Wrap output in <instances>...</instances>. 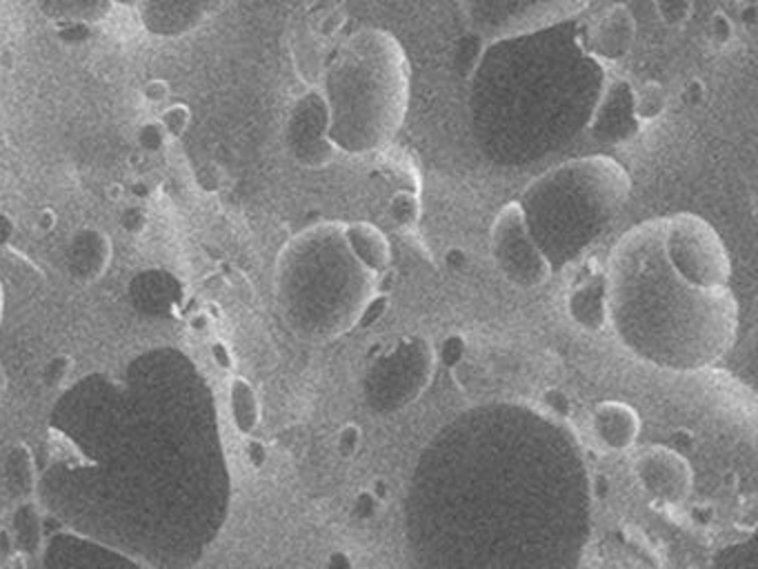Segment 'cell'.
Segmentation results:
<instances>
[{"label":"cell","mask_w":758,"mask_h":569,"mask_svg":"<svg viewBox=\"0 0 758 569\" xmlns=\"http://www.w3.org/2000/svg\"><path fill=\"white\" fill-rule=\"evenodd\" d=\"M654 7L658 11V18L667 27H680L689 20L694 0H654Z\"/></svg>","instance_id":"22"},{"label":"cell","mask_w":758,"mask_h":569,"mask_svg":"<svg viewBox=\"0 0 758 569\" xmlns=\"http://www.w3.org/2000/svg\"><path fill=\"white\" fill-rule=\"evenodd\" d=\"M329 565H342V567H349L351 562H349V558H340V556H333V558L329 560Z\"/></svg>","instance_id":"39"},{"label":"cell","mask_w":758,"mask_h":569,"mask_svg":"<svg viewBox=\"0 0 758 569\" xmlns=\"http://www.w3.org/2000/svg\"><path fill=\"white\" fill-rule=\"evenodd\" d=\"M249 445H251L249 451H253V462L260 465L262 462V447H260V442H249Z\"/></svg>","instance_id":"38"},{"label":"cell","mask_w":758,"mask_h":569,"mask_svg":"<svg viewBox=\"0 0 758 569\" xmlns=\"http://www.w3.org/2000/svg\"><path fill=\"white\" fill-rule=\"evenodd\" d=\"M9 236H11V220L0 213V244L7 242Z\"/></svg>","instance_id":"37"},{"label":"cell","mask_w":758,"mask_h":569,"mask_svg":"<svg viewBox=\"0 0 758 569\" xmlns=\"http://www.w3.org/2000/svg\"><path fill=\"white\" fill-rule=\"evenodd\" d=\"M189 118H191V116H189L187 104H171V107H167V109L162 111L160 124L164 127V131H167L169 136H180V133L187 129Z\"/></svg>","instance_id":"24"},{"label":"cell","mask_w":758,"mask_h":569,"mask_svg":"<svg viewBox=\"0 0 758 569\" xmlns=\"http://www.w3.org/2000/svg\"><path fill=\"white\" fill-rule=\"evenodd\" d=\"M213 356H216V360H218L222 367H229V365H231V358H229V351L225 349V345L216 342V345H213Z\"/></svg>","instance_id":"36"},{"label":"cell","mask_w":758,"mask_h":569,"mask_svg":"<svg viewBox=\"0 0 758 569\" xmlns=\"http://www.w3.org/2000/svg\"><path fill=\"white\" fill-rule=\"evenodd\" d=\"M725 2H736V4H747V2H756V0H725Z\"/></svg>","instance_id":"40"},{"label":"cell","mask_w":758,"mask_h":569,"mask_svg":"<svg viewBox=\"0 0 758 569\" xmlns=\"http://www.w3.org/2000/svg\"><path fill=\"white\" fill-rule=\"evenodd\" d=\"M385 307H387V300H385V298H373V300H369V302L365 305L362 313H360V322H362V325L376 322V320L382 316Z\"/></svg>","instance_id":"29"},{"label":"cell","mask_w":758,"mask_h":569,"mask_svg":"<svg viewBox=\"0 0 758 569\" xmlns=\"http://www.w3.org/2000/svg\"><path fill=\"white\" fill-rule=\"evenodd\" d=\"M7 478H9V485L13 487L16 493L27 496L33 491L36 467H33V458H31L27 447L18 445L11 449V453L7 458Z\"/></svg>","instance_id":"17"},{"label":"cell","mask_w":758,"mask_h":569,"mask_svg":"<svg viewBox=\"0 0 758 569\" xmlns=\"http://www.w3.org/2000/svg\"><path fill=\"white\" fill-rule=\"evenodd\" d=\"M329 111L327 102L320 91L305 93L291 111L289 124H287V140L291 153L309 164L320 167L327 164L333 153L336 144L329 138Z\"/></svg>","instance_id":"7"},{"label":"cell","mask_w":758,"mask_h":569,"mask_svg":"<svg viewBox=\"0 0 758 569\" xmlns=\"http://www.w3.org/2000/svg\"><path fill=\"white\" fill-rule=\"evenodd\" d=\"M0 311H2V291H0Z\"/></svg>","instance_id":"41"},{"label":"cell","mask_w":758,"mask_h":569,"mask_svg":"<svg viewBox=\"0 0 758 569\" xmlns=\"http://www.w3.org/2000/svg\"><path fill=\"white\" fill-rule=\"evenodd\" d=\"M389 216L391 220L407 229V227H413L420 218V200L413 191H396L389 200Z\"/></svg>","instance_id":"20"},{"label":"cell","mask_w":758,"mask_h":569,"mask_svg":"<svg viewBox=\"0 0 758 569\" xmlns=\"http://www.w3.org/2000/svg\"><path fill=\"white\" fill-rule=\"evenodd\" d=\"M591 133L605 144H622L638 133V118L634 113V89L625 80H611L591 116Z\"/></svg>","instance_id":"8"},{"label":"cell","mask_w":758,"mask_h":569,"mask_svg":"<svg viewBox=\"0 0 758 569\" xmlns=\"http://www.w3.org/2000/svg\"><path fill=\"white\" fill-rule=\"evenodd\" d=\"M322 98L336 149L365 153L385 147L409 104V60L385 29H360L338 49L325 73Z\"/></svg>","instance_id":"2"},{"label":"cell","mask_w":758,"mask_h":569,"mask_svg":"<svg viewBox=\"0 0 758 569\" xmlns=\"http://www.w3.org/2000/svg\"><path fill=\"white\" fill-rule=\"evenodd\" d=\"M358 442H360V429H358V425H345L342 429H340V433H338V447H340V453L342 456H351L353 451H356V447H358Z\"/></svg>","instance_id":"26"},{"label":"cell","mask_w":758,"mask_h":569,"mask_svg":"<svg viewBox=\"0 0 758 569\" xmlns=\"http://www.w3.org/2000/svg\"><path fill=\"white\" fill-rule=\"evenodd\" d=\"M465 353V340L462 336H449L442 340L440 345V351H438V358L447 365V367H453Z\"/></svg>","instance_id":"25"},{"label":"cell","mask_w":758,"mask_h":569,"mask_svg":"<svg viewBox=\"0 0 758 569\" xmlns=\"http://www.w3.org/2000/svg\"><path fill=\"white\" fill-rule=\"evenodd\" d=\"M631 189L627 171L607 156L576 158L553 167L525 189V220L545 253L565 233L560 258L582 249L618 211Z\"/></svg>","instance_id":"3"},{"label":"cell","mask_w":758,"mask_h":569,"mask_svg":"<svg viewBox=\"0 0 758 569\" xmlns=\"http://www.w3.org/2000/svg\"><path fill=\"white\" fill-rule=\"evenodd\" d=\"M640 429L638 413L625 402H602L594 411V431L611 449L629 447Z\"/></svg>","instance_id":"12"},{"label":"cell","mask_w":758,"mask_h":569,"mask_svg":"<svg viewBox=\"0 0 758 569\" xmlns=\"http://www.w3.org/2000/svg\"><path fill=\"white\" fill-rule=\"evenodd\" d=\"M345 238L356 253V258L371 271H382L389 267L391 249L387 236L371 222H351L345 227Z\"/></svg>","instance_id":"14"},{"label":"cell","mask_w":758,"mask_h":569,"mask_svg":"<svg viewBox=\"0 0 758 569\" xmlns=\"http://www.w3.org/2000/svg\"><path fill=\"white\" fill-rule=\"evenodd\" d=\"M491 253L500 271L518 287H540L551 276V262L536 244L520 202L505 204L491 224Z\"/></svg>","instance_id":"6"},{"label":"cell","mask_w":758,"mask_h":569,"mask_svg":"<svg viewBox=\"0 0 758 569\" xmlns=\"http://www.w3.org/2000/svg\"><path fill=\"white\" fill-rule=\"evenodd\" d=\"M69 367H71V362H69V358H64V356H58L53 362H51V367H49V371H47V378L51 380V382H60L64 376H67V371H69Z\"/></svg>","instance_id":"31"},{"label":"cell","mask_w":758,"mask_h":569,"mask_svg":"<svg viewBox=\"0 0 758 569\" xmlns=\"http://www.w3.org/2000/svg\"><path fill=\"white\" fill-rule=\"evenodd\" d=\"M545 402L549 405V409H556V411H562V413H567V411H569L567 396H565L562 391H558V389H551V391H547V396H545Z\"/></svg>","instance_id":"32"},{"label":"cell","mask_w":758,"mask_h":569,"mask_svg":"<svg viewBox=\"0 0 758 569\" xmlns=\"http://www.w3.org/2000/svg\"><path fill=\"white\" fill-rule=\"evenodd\" d=\"M144 96H147L149 100H153V102L164 100V98H167V82H162V80L149 82L147 89H144Z\"/></svg>","instance_id":"33"},{"label":"cell","mask_w":758,"mask_h":569,"mask_svg":"<svg viewBox=\"0 0 758 569\" xmlns=\"http://www.w3.org/2000/svg\"><path fill=\"white\" fill-rule=\"evenodd\" d=\"M164 136H167V131H164V127H162L160 122H147V124L142 127V131H140V140H142V144L149 147V149L160 147V142L164 140Z\"/></svg>","instance_id":"27"},{"label":"cell","mask_w":758,"mask_h":569,"mask_svg":"<svg viewBox=\"0 0 758 569\" xmlns=\"http://www.w3.org/2000/svg\"><path fill=\"white\" fill-rule=\"evenodd\" d=\"M591 0H467L469 29L489 40L529 36L582 13Z\"/></svg>","instance_id":"5"},{"label":"cell","mask_w":758,"mask_h":569,"mask_svg":"<svg viewBox=\"0 0 758 569\" xmlns=\"http://www.w3.org/2000/svg\"><path fill=\"white\" fill-rule=\"evenodd\" d=\"M662 247L674 269L700 287H727L729 256L718 231L694 213L662 218Z\"/></svg>","instance_id":"4"},{"label":"cell","mask_w":758,"mask_h":569,"mask_svg":"<svg viewBox=\"0 0 758 569\" xmlns=\"http://www.w3.org/2000/svg\"><path fill=\"white\" fill-rule=\"evenodd\" d=\"M485 47H487V40L482 36H478L476 31H467L465 36L458 38L456 47H453V64H456V71L465 78L473 76L480 60H482V53H485Z\"/></svg>","instance_id":"19"},{"label":"cell","mask_w":758,"mask_h":569,"mask_svg":"<svg viewBox=\"0 0 758 569\" xmlns=\"http://www.w3.org/2000/svg\"><path fill=\"white\" fill-rule=\"evenodd\" d=\"M229 391H231V413H233L238 429L242 433L253 431L260 418V405H258L253 387L245 378H233Z\"/></svg>","instance_id":"16"},{"label":"cell","mask_w":758,"mask_h":569,"mask_svg":"<svg viewBox=\"0 0 758 569\" xmlns=\"http://www.w3.org/2000/svg\"><path fill=\"white\" fill-rule=\"evenodd\" d=\"M225 0H138L142 24L156 36H182L209 20Z\"/></svg>","instance_id":"9"},{"label":"cell","mask_w":758,"mask_h":569,"mask_svg":"<svg viewBox=\"0 0 758 569\" xmlns=\"http://www.w3.org/2000/svg\"><path fill=\"white\" fill-rule=\"evenodd\" d=\"M607 318L640 358L671 369L716 362L736 336V300L727 287L680 276L662 247V218L620 240L609 260Z\"/></svg>","instance_id":"1"},{"label":"cell","mask_w":758,"mask_h":569,"mask_svg":"<svg viewBox=\"0 0 758 569\" xmlns=\"http://www.w3.org/2000/svg\"><path fill=\"white\" fill-rule=\"evenodd\" d=\"M707 33H709V42L716 49H725L734 40V22L729 20L725 11H714L707 24Z\"/></svg>","instance_id":"23"},{"label":"cell","mask_w":758,"mask_h":569,"mask_svg":"<svg viewBox=\"0 0 758 569\" xmlns=\"http://www.w3.org/2000/svg\"><path fill=\"white\" fill-rule=\"evenodd\" d=\"M16 531H18V545L31 553L38 547V516L31 505H22L16 513Z\"/></svg>","instance_id":"21"},{"label":"cell","mask_w":758,"mask_h":569,"mask_svg":"<svg viewBox=\"0 0 758 569\" xmlns=\"http://www.w3.org/2000/svg\"><path fill=\"white\" fill-rule=\"evenodd\" d=\"M682 100H685L687 104H691V107H698V104L705 100V84H702L698 78L689 80V82L682 87Z\"/></svg>","instance_id":"28"},{"label":"cell","mask_w":758,"mask_h":569,"mask_svg":"<svg viewBox=\"0 0 758 569\" xmlns=\"http://www.w3.org/2000/svg\"><path fill=\"white\" fill-rule=\"evenodd\" d=\"M642 487L658 500H680L689 489V465L667 447H647L638 458Z\"/></svg>","instance_id":"10"},{"label":"cell","mask_w":758,"mask_h":569,"mask_svg":"<svg viewBox=\"0 0 758 569\" xmlns=\"http://www.w3.org/2000/svg\"><path fill=\"white\" fill-rule=\"evenodd\" d=\"M36 4L56 20L82 24L98 20L111 4V0H36Z\"/></svg>","instance_id":"15"},{"label":"cell","mask_w":758,"mask_h":569,"mask_svg":"<svg viewBox=\"0 0 758 569\" xmlns=\"http://www.w3.org/2000/svg\"><path fill=\"white\" fill-rule=\"evenodd\" d=\"M465 262H467V256H465V251L462 249H449V253H447V264L449 267H465Z\"/></svg>","instance_id":"34"},{"label":"cell","mask_w":758,"mask_h":569,"mask_svg":"<svg viewBox=\"0 0 758 569\" xmlns=\"http://www.w3.org/2000/svg\"><path fill=\"white\" fill-rule=\"evenodd\" d=\"M378 496L376 493H360L358 496V500H356V516H360V518H369L376 509H378Z\"/></svg>","instance_id":"30"},{"label":"cell","mask_w":758,"mask_h":569,"mask_svg":"<svg viewBox=\"0 0 758 569\" xmlns=\"http://www.w3.org/2000/svg\"><path fill=\"white\" fill-rule=\"evenodd\" d=\"M667 107V91L660 82L647 80L638 89H634V113L638 122L656 120Z\"/></svg>","instance_id":"18"},{"label":"cell","mask_w":758,"mask_h":569,"mask_svg":"<svg viewBox=\"0 0 758 569\" xmlns=\"http://www.w3.org/2000/svg\"><path fill=\"white\" fill-rule=\"evenodd\" d=\"M569 313L587 329H600L607 320V280L594 276L578 284L569 296Z\"/></svg>","instance_id":"13"},{"label":"cell","mask_w":758,"mask_h":569,"mask_svg":"<svg viewBox=\"0 0 758 569\" xmlns=\"http://www.w3.org/2000/svg\"><path fill=\"white\" fill-rule=\"evenodd\" d=\"M636 38V18L627 4L607 7L589 29V51L602 60L625 58Z\"/></svg>","instance_id":"11"},{"label":"cell","mask_w":758,"mask_h":569,"mask_svg":"<svg viewBox=\"0 0 758 569\" xmlns=\"http://www.w3.org/2000/svg\"><path fill=\"white\" fill-rule=\"evenodd\" d=\"M53 224H56V216H53L49 209H44V211L38 213V227H40V229L49 231Z\"/></svg>","instance_id":"35"}]
</instances>
